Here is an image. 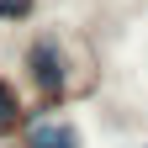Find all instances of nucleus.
Instances as JSON below:
<instances>
[{"label": "nucleus", "instance_id": "nucleus-2", "mask_svg": "<svg viewBox=\"0 0 148 148\" xmlns=\"http://www.w3.org/2000/svg\"><path fill=\"white\" fill-rule=\"evenodd\" d=\"M21 148H79V132H74V122H53V116H42V122L27 127Z\"/></svg>", "mask_w": 148, "mask_h": 148}, {"label": "nucleus", "instance_id": "nucleus-4", "mask_svg": "<svg viewBox=\"0 0 148 148\" xmlns=\"http://www.w3.org/2000/svg\"><path fill=\"white\" fill-rule=\"evenodd\" d=\"M27 11H32V0H0V21H16Z\"/></svg>", "mask_w": 148, "mask_h": 148}, {"label": "nucleus", "instance_id": "nucleus-1", "mask_svg": "<svg viewBox=\"0 0 148 148\" xmlns=\"http://www.w3.org/2000/svg\"><path fill=\"white\" fill-rule=\"evenodd\" d=\"M21 64L32 69V79H37V90L53 101L64 90V53H58V37L53 32H42V37H32L27 42V53H21Z\"/></svg>", "mask_w": 148, "mask_h": 148}, {"label": "nucleus", "instance_id": "nucleus-3", "mask_svg": "<svg viewBox=\"0 0 148 148\" xmlns=\"http://www.w3.org/2000/svg\"><path fill=\"white\" fill-rule=\"evenodd\" d=\"M16 111H21V106H16V90L0 79V132H5V127H16Z\"/></svg>", "mask_w": 148, "mask_h": 148}]
</instances>
